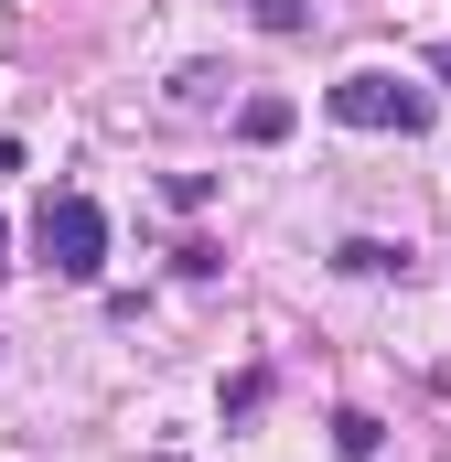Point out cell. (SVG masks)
I'll use <instances>...</instances> for the list:
<instances>
[{"instance_id": "obj_1", "label": "cell", "mask_w": 451, "mask_h": 462, "mask_svg": "<svg viewBox=\"0 0 451 462\" xmlns=\"http://www.w3.org/2000/svg\"><path fill=\"white\" fill-rule=\"evenodd\" d=\"M43 258H54V280H97V269H108V216H97V194H43Z\"/></svg>"}, {"instance_id": "obj_2", "label": "cell", "mask_w": 451, "mask_h": 462, "mask_svg": "<svg viewBox=\"0 0 451 462\" xmlns=\"http://www.w3.org/2000/svg\"><path fill=\"white\" fill-rule=\"evenodd\" d=\"M323 108H334L344 129H419V118H430V97L365 65V76H344V87H334V97H323Z\"/></svg>"}, {"instance_id": "obj_3", "label": "cell", "mask_w": 451, "mask_h": 462, "mask_svg": "<svg viewBox=\"0 0 451 462\" xmlns=\"http://www.w3.org/2000/svg\"><path fill=\"white\" fill-rule=\"evenodd\" d=\"M334 258L354 269V280H409V247H387V236H344Z\"/></svg>"}, {"instance_id": "obj_4", "label": "cell", "mask_w": 451, "mask_h": 462, "mask_svg": "<svg viewBox=\"0 0 451 462\" xmlns=\"http://www.w3.org/2000/svg\"><path fill=\"white\" fill-rule=\"evenodd\" d=\"M236 140H247V151L290 140V97H247V108H236Z\"/></svg>"}, {"instance_id": "obj_5", "label": "cell", "mask_w": 451, "mask_h": 462, "mask_svg": "<svg viewBox=\"0 0 451 462\" xmlns=\"http://www.w3.org/2000/svg\"><path fill=\"white\" fill-rule=\"evenodd\" d=\"M376 441H387V430H376L365 409H344V420H334V452H344V462H365V452H376Z\"/></svg>"}, {"instance_id": "obj_6", "label": "cell", "mask_w": 451, "mask_h": 462, "mask_svg": "<svg viewBox=\"0 0 451 462\" xmlns=\"http://www.w3.org/2000/svg\"><path fill=\"white\" fill-rule=\"evenodd\" d=\"M258 32H280V43L312 32V0H258Z\"/></svg>"}, {"instance_id": "obj_7", "label": "cell", "mask_w": 451, "mask_h": 462, "mask_svg": "<svg viewBox=\"0 0 451 462\" xmlns=\"http://www.w3.org/2000/svg\"><path fill=\"white\" fill-rule=\"evenodd\" d=\"M216 87H226L216 65H183V76H172V97H183V108H216Z\"/></svg>"}, {"instance_id": "obj_8", "label": "cell", "mask_w": 451, "mask_h": 462, "mask_svg": "<svg viewBox=\"0 0 451 462\" xmlns=\"http://www.w3.org/2000/svg\"><path fill=\"white\" fill-rule=\"evenodd\" d=\"M0 269H11V226H0Z\"/></svg>"}]
</instances>
